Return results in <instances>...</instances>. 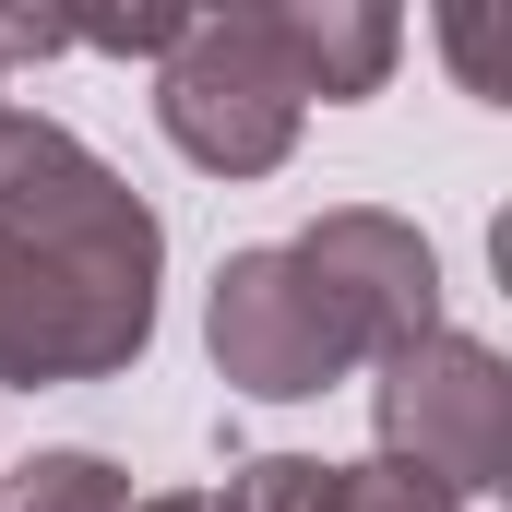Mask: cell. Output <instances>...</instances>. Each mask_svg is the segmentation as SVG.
I'll return each instance as SVG.
<instances>
[{"mask_svg":"<svg viewBox=\"0 0 512 512\" xmlns=\"http://www.w3.org/2000/svg\"><path fill=\"white\" fill-rule=\"evenodd\" d=\"M286 262H298V286L322 298V322H334V346H346L358 370H382L417 334H441V251H429L405 215H382V203L310 215V227L286 239Z\"/></svg>","mask_w":512,"mask_h":512,"instance_id":"obj_4","label":"cell"},{"mask_svg":"<svg viewBox=\"0 0 512 512\" xmlns=\"http://www.w3.org/2000/svg\"><path fill=\"white\" fill-rule=\"evenodd\" d=\"M131 512H227V489H155V501H131Z\"/></svg>","mask_w":512,"mask_h":512,"instance_id":"obj_11","label":"cell"},{"mask_svg":"<svg viewBox=\"0 0 512 512\" xmlns=\"http://www.w3.org/2000/svg\"><path fill=\"white\" fill-rule=\"evenodd\" d=\"M322 501H334L322 453H251V465H227V512H322Z\"/></svg>","mask_w":512,"mask_h":512,"instance_id":"obj_8","label":"cell"},{"mask_svg":"<svg viewBox=\"0 0 512 512\" xmlns=\"http://www.w3.org/2000/svg\"><path fill=\"white\" fill-rule=\"evenodd\" d=\"M155 274H167V227H131L96 251H0V382H120L155 346Z\"/></svg>","mask_w":512,"mask_h":512,"instance_id":"obj_1","label":"cell"},{"mask_svg":"<svg viewBox=\"0 0 512 512\" xmlns=\"http://www.w3.org/2000/svg\"><path fill=\"white\" fill-rule=\"evenodd\" d=\"M0 512H131V477L108 453H24L0 477Z\"/></svg>","mask_w":512,"mask_h":512,"instance_id":"obj_7","label":"cell"},{"mask_svg":"<svg viewBox=\"0 0 512 512\" xmlns=\"http://www.w3.org/2000/svg\"><path fill=\"white\" fill-rule=\"evenodd\" d=\"M322 512H453V501H441L429 477H405V465L370 453V465H334V501H322Z\"/></svg>","mask_w":512,"mask_h":512,"instance_id":"obj_9","label":"cell"},{"mask_svg":"<svg viewBox=\"0 0 512 512\" xmlns=\"http://www.w3.org/2000/svg\"><path fill=\"white\" fill-rule=\"evenodd\" d=\"M0 108H12V72H0Z\"/></svg>","mask_w":512,"mask_h":512,"instance_id":"obj_12","label":"cell"},{"mask_svg":"<svg viewBox=\"0 0 512 512\" xmlns=\"http://www.w3.org/2000/svg\"><path fill=\"white\" fill-rule=\"evenodd\" d=\"M72 48H108V60H167L191 36V12H108V24H60Z\"/></svg>","mask_w":512,"mask_h":512,"instance_id":"obj_10","label":"cell"},{"mask_svg":"<svg viewBox=\"0 0 512 512\" xmlns=\"http://www.w3.org/2000/svg\"><path fill=\"white\" fill-rule=\"evenodd\" d=\"M203 346H215V382L251 393V405H310V393H334L346 370H358V358L334 346L322 298L298 286L286 239L215 262V286H203Z\"/></svg>","mask_w":512,"mask_h":512,"instance_id":"obj_5","label":"cell"},{"mask_svg":"<svg viewBox=\"0 0 512 512\" xmlns=\"http://www.w3.org/2000/svg\"><path fill=\"white\" fill-rule=\"evenodd\" d=\"M262 48H274V72L298 84V108L322 96V108H346V96H382L393 60H405V24H393L382 0H251Z\"/></svg>","mask_w":512,"mask_h":512,"instance_id":"obj_6","label":"cell"},{"mask_svg":"<svg viewBox=\"0 0 512 512\" xmlns=\"http://www.w3.org/2000/svg\"><path fill=\"white\" fill-rule=\"evenodd\" d=\"M298 84L274 72L251 12H191V36L155 60V131L203 167V179H274L298 155Z\"/></svg>","mask_w":512,"mask_h":512,"instance_id":"obj_3","label":"cell"},{"mask_svg":"<svg viewBox=\"0 0 512 512\" xmlns=\"http://www.w3.org/2000/svg\"><path fill=\"white\" fill-rule=\"evenodd\" d=\"M370 429H382V465L429 477L441 501H489L512 477V358L477 334H417L405 358H382L370 382Z\"/></svg>","mask_w":512,"mask_h":512,"instance_id":"obj_2","label":"cell"}]
</instances>
